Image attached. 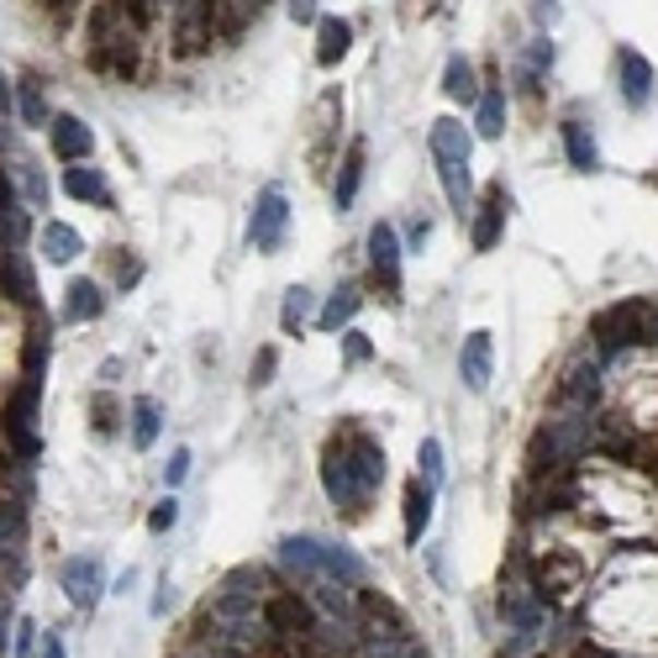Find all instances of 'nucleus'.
Instances as JSON below:
<instances>
[{
  "label": "nucleus",
  "instance_id": "obj_1",
  "mask_svg": "<svg viewBox=\"0 0 658 658\" xmlns=\"http://www.w3.org/2000/svg\"><path fill=\"white\" fill-rule=\"evenodd\" d=\"M380 484H385V443L369 427H354V421L337 427L327 438V448H322V490H327V501L343 516L359 522Z\"/></svg>",
  "mask_w": 658,
  "mask_h": 658
},
{
  "label": "nucleus",
  "instance_id": "obj_2",
  "mask_svg": "<svg viewBox=\"0 0 658 658\" xmlns=\"http://www.w3.org/2000/svg\"><path fill=\"white\" fill-rule=\"evenodd\" d=\"M143 37L148 22L137 11H127L121 0H91L85 11V63L100 80H137L143 69Z\"/></svg>",
  "mask_w": 658,
  "mask_h": 658
},
{
  "label": "nucleus",
  "instance_id": "obj_3",
  "mask_svg": "<svg viewBox=\"0 0 658 658\" xmlns=\"http://www.w3.org/2000/svg\"><path fill=\"white\" fill-rule=\"evenodd\" d=\"M37 400H43V374H22V385L11 390V400L0 406V443L11 448L16 464H37L43 458V438H37Z\"/></svg>",
  "mask_w": 658,
  "mask_h": 658
},
{
  "label": "nucleus",
  "instance_id": "obj_4",
  "mask_svg": "<svg viewBox=\"0 0 658 658\" xmlns=\"http://www.w3.org/2000/svg\"><path fill=\"white\" fill-rule=\"evenodd\" d=\"M590 438H596V421H590V411H579V406H564L553 421H542L538 438H533V458H542L548 453V475L553 469H569V464H579L585 458V448H590ZM538 469V475H542Z\"/></svg>",
  "mask_w": 658,
  "mask_h": 658
},
{
  "label": "nucleus",
  "instance_id": "obj_5",
  "mask_svg": "<svg viewBox=\"0 0 658 658\" xmlns=\"http://www.w3.org/2000/svg\"><path fill=\"white\" fill-rule=\"evenodd\" d=\"M590 337H596L600 354H622L627 343H643V337H648V306H643V300L606 306L596 322H590Z\"/></svg>",
  "mask_w": 658,
  "mask_h": 658
},
{
  "label": "nucleus",
  "instance_id": "obj_6",
  "mask_svg": "<svg viewBox=\"0 0 658 658\" xmlns=\"http://www.w3.org/2000/svg\"><path fill=\"white\" fill-rule=\"evenodd\" d=\"M285 232H290V201H285L279 184H270V190H259V201L248 211V242H253L259 253H279V248H285Z\"/></svg>",
  "mask_w": 658,
  "mask_h": 658
},
{
  "label": "nucleus",
  "instance_id": "obj_7",
  "mask_svg": "<svg viewBox=\"0 0 658 658\" xmlns=\"http://www.w3.org/2000/svg\"><path fill=\"white\" fill-rule=\"evenodd\" d=\"M400 259H406V248H400L395 222H374V227H369V270H374V290H380L390 306L400 300Z\"/></svg>",
  "mask_w": 658,
  "mask_h": 658
},
{
  "label": "nucleus",
  "instance_id": "obj_8",
  "mask_svg": "<svg viewBox=\"0 0 658 658\" xmlns=\"http://www.w3.org/2000/svg\"><path fill=\"white\" fill-rule=\"evenodd\" d=\"M59 585L69 606H80V611H91L95 600L106 596V564H100V553H80V559H69L59 569Z\"/></svg>",
  "mask_w": 658,
  "mask_h": 658
},
{
  "label": "nucleus",
  "instance_id": "obj_9",
  "mask_svg": "<svg viewBox=\"0 0 658 658\" xmlns=\"http://www.w3.org/2000/svg\"><path fill=\"white\" fill-rule=\"evenodd\" d=\"M48 148H53L59 164H85L95 153L91 121L74 117V111H53V121H48Z\"/></svg>",
  "mask_w": 658,
  "mask_h": 658
},
{
  "label": "nucleus",
  "instance_id": "obj_10",
  "mask_svg": "<svg viewBox=\"0 0 658 658\" xmlns=\"http://www.w3.org/2000/svg\"><path fill=\"white\" fill-rule=\"evenodd\" d=\"M506 211H511V195L506 184H484V195H479L475 206V232H469V242H475V253H490L495 242H501V232H506Z\"/></svg>",
  "mask_w": 658,
  "mask_h": 658
},
{
  "label": "nucleus",
  "instance_id": "obj_11",
  "mask_svg": "<svg viewBox=\"0 0 658 658\" xmlns=\"http://www.w3.org/2000/svg\"><path fill=\"white\" fill-rule=\"evenodd\" d=\"M490 374H495V337L490 332H469L464 337V348H458V380L484 395L490 390Z\"/></svg>",
  "mask_w": 658,
  "mask_h": 658
},
{
  "label": "nucleus",
  "instance_id": "obj_12",
  "mask_svg": "<svg viewBox=\"0 0 658 658\" xmlns=\"http://www.w3.org/2000/svg\"><path fill=\"white\" fill-rule=\"evenodd\" d=\"M63 195H69V201H80V206H95V211H111V206H117V195H111V180H106V169H91V158L63 169Z\"/></svg>",
  "mask_w": 658,
  "mask_h": 658
},
{
  "label": "nucleus",
  "instance_id": "obj_13",
  "mask_svg": "<svg viewBox=\"0 0 658 658\" xmlns=\"http://www.w3.org/2000/svg\"><path fill=\"white\" fill-rule=\"evenodd\" d=\"M617 85H622V100H627L632 111H643L654 100V63L643 59L637 48H622L617 53Z\"/></svg>",
  "mask_w": 658,
  "mask_h": 658
},
{
  "label": "nucleus",
  "instance_id": "obj_14",
  "mask_svg": "<svg viewBox=\"0 0 658 658\" xmlns=\"http://www.w3.org/2000/svg\"><path fill=\"white\" fill-rule=\"evenodd\" d=\"M11 95H16V117H22V127L48 132V121H53V106H48V80H43L37 69H27V74H16Z\"/></svg>",
  "mask_w": 658,
  "mask_h": 658
},
{
  "label": "nucleus",
  "instance_id": "obj_15",
  "mask_svg": "<svg viewBox=\"0 0 658 658\" xmlns=\"http://www.w3.org/2000/svg\"><path fill=\"white\" fill-rule=\"evenodd\" d=\"M501 617H506L516 632H533V637H538L542 600H533V585H522V579H501Z\"/></svg>",
  "mask_w": 658,
  "mask_h": 658
},
{
  "label": "nucleus",
  "instance_id": "obj_16",
  "mask_svg": "<svg viewBox=\"0 0 658 658\" xmlns=\"http://www.w3.org/2000/svg\"><path fill=\"white\" fill-rule=\"evenodd\" d=\"M432 501H438V484H427L421 475L406 479V495H400V516H406V542L417 548L421 533L432 527Z\"/></svg>",
  "mask_w": 658,
  "mask_h": 658
},
{
  "label": "nucleus",
  "instance_id": "obj_17",
  "mask_svg": "<svg viewBox=\"0 0 658 658\" xmlns=\"http://www.w3.org/2000/svg\"><path fill=\"white\" fill-rule=\"evenodd\" d=\"M427 153H432L438 164H443V158L469 164V153H475V132H469L458 117H438V121H432V132H427Z\"/></svg>",
  "mask_w": 658,
  "mask_h": 658
},
{
  "label": "nucleus",
  "instance_id": "obj_18",
  "mask_svg": "<svg viewBox=\"0 0 658 658\" xmlns=\"http://www.w3.org/2000/svg\"><path fill=\"white\" fill-rule=\"evenodd\" d=\"M100 316H106V290L95 279H69V290H63V322L85 327V322H100Z\"/></svg>",
  "mask_w": 658,
  "mask_h": 658
},
{
  "label": "nucleus",
  "instance_id": "obj_19",
  "mask_svg": "<svg viewBox=\"0 0 658 658\" xmlns=\"http://www.w3.org/2000/svg\"><path fill=\"white\" fill-rule=\"evenodd\" d=\"M559 400H564V406H579V411H596V400H600V363H590V359L569 363L564 385H559Z\"/></svg>",
  "mask_w": 658,
  "mask_h": 658
},
{
  "label": "nucleus",
  "instance_id": "obj_20",
  "mask_svg": "<svg viewBox=\"0 0 658 658\" xmlns=\"http://www.w3.org/2000/svg\"><path fill=\"white\" fill-rule=\"evenodd\" d=\"M348 48H354V22L316 16V63H322V69H337V63L348 59Z\"/></svg>",
  "mask_w": 658,
  "mask_h": 658
},
{
  "label": "nucleus",
  "instance_id": "obj_21",
  "mask_svg": "<svg viewBox=\"0 0 658 658\" xmlns=\"http://www.w3.org/2000/svg\"><path fill=\"white\" fill-rule=\"evenodd\" d=\"M37 248H43L48 264H74V259L85 253V238H80L69 222H53V216H48V222L37 227Z\"/></svg>",
  "mask_w": 658,
  "mask_h": 658
},
{
  "label": "nucleus",
  "instance_id": "obj_22",
  "mask_svg": "<svg viewBox=\"0 0 658 658\" xmlns=\"http://www.w3.org/2000/svg\"><path fill=\"white\" fill-rule=\"evenodd\" d=\"M363 164H369V148H363V143H348L343 164H337V180H332V206H337V211H348L354 201H359Z\"/></svg>",
  "mask_w": 658,
  "mask_h": 658
},
{
  "label": "nucleus",
  "instance_id": "obj_23",
  "mask_svg": "<svg viewBox=\"0 0 658 658\" xmlns=\"http://www.w3.org/2000/svg\"><path fill=\"white\" fill-rule=\"evenodd\" d=\"M359 306H363V290H359V285H337V290L327 296V306H322L311 322H316L322 332H343V327H354Z\"/></svg>",
  "mask_w": 658,
  "mask_h": 658
},
{
  "label": "nucleus",
  "instance_id": "obj_24",
  "mask_svg": "<svg viewBox=\"0 0 658 658\" xmlns=\"http://www.w3.org/2000/svg\"><path fill=\"white\" fill-rule=\"evenodd\" d=\"M475 132L484 143L506 137V85H484L475 100Z\"/></svg>",
  "mask_w": 658,
  "mask_h": 658
},
{
  "label": "nucleus",
  "instance_id": "obj_25",
  "mask_svg": "<svg viewBox=\"0 0 658 658\" xmlns=\"http://www.w3.org/2000/svg\"><path fill=\"white\" fill-rule=\"evenodd\" d=\"M564 153H569V169H579V175H596V169H600L596 132H590V127H585L579 117L564 121Z\"/></svg>",
  "mask_w": 658,
  "mask_h": 658
},
{
  "label": "nucleus",
  "instance_id": "obj_26",
  "mask_svg": "<svg viewBox=\"0 0 658 658\" xmlns=\"http://www.w3.org/2000/svg\"><path fill=\"white\" fill-rule=\"evenodd\" d=\"M548 69H553V43H548V32H542V37H533V43L522 48V59H516V85L527 95H538Z\"/></svg>",
  "mask_w": 658,
  "mask_h": 658
},
{
  "label": "nucleus",
  "instance_id": "obj_27",
  "mask_svg": "<svg viewBox=\"0 0 658 658\" xmlns=\"http://www.w3.org/2000/svg\"><path fill=\"white\" fill-rule=\"evenodd\" d=\"M438 180H443V195H448L453 216H469V211H475V175H469V164L443 158V164H438Z\"/></svg>",
  "mask_w": 658,
  "mask_h": 658
},
{
  "label": "nucleus",
  "instance_id": "obj_28",
  "mask_svg": "<svg viewBox=\"0 0 658 658\" xmlns=\"http://www.w3.org/2000/svg\"><path fill=\"white\" fill-rule=\"evenodd\" d=\"M85 411H91V432L95 438H117L121 421H127V406L117 400V390H91V400H85Z\"/></svg>",
  "mask_w": 658,
  "mask_h": 658
},
{
  "label": "nucleus",
  "instance_id": "obj_29",
  "mask_svg": "<svg viewBox=\"0 0 658 658\" xmlns=\"http://www.w3.org/2000/svg\"><path fill=\"white\" fill-rule=\"evenodd\" d=\"M127 421H132V448L137 453H148L153 443H158V432H164V411H158L153 395H137L132 411H127Z\"/></svg>",
  "mask_w": 658,
  "mask_h": 658
},
{
  "label": "nucleus",
  "instance_id": "obj_30",
  "mask_svg": "<svg viewBox=\"0 0 658 658\" xmlns=\"http://www.w3.org/2000/svg\"><path fill=\"white\" fill-rule=\"evenodd\" d=\"M443 95L458 100V106H475V100H479V74H475V63L464 59V53H453L448 69H443Z\"/></svg>",
  "mask_w": 658,
  "mask_h": 658
},
{
  "label": "nucleus",
  "instance_id": "obj_31",
  "mask_svg": "<svg viewBox=\"0 0 658 658\" xmlns=\"http://www.w3.org/2000/svg\"><path fill=\"white\" fill-rule=\"evenodd\" d=\"M311 316H316V296H311L306 285H290V290H285V306H279V327L296 337V332L306 327Z\"/></svg>",
  "mask_w": 658,
  "mask_h": 658
},
{
  "label": "nucleus",
  "instance_id": "obj_32",
  "mask_svg": "<svg viewBox=\"0 0 658 658\" xmlns=\"http://www.w3.org/2000/svg\"><path fill=\"white\" fill-rule=\"evenodd\" d=\"M11 180H16L22 206H27V211H48V180H43V169H37V164H27V158H22V164L11 169Z\"/></svg>",
  "mask_w": 658,
  "mask_h": 658
},
{
  "label": "nucleus",
  "instance_id": "obj_33",
  "mask_svg": "<svg viewBox=\"0 0 658 658\" xmlns=\"http://www.w3.org/2000/svg\"><path fill=\"white\" fill-rule=\"evenodd\" d=\"M0 296H11L16 306H32V270L16 259H0Z\"/></svg>",
  "mask_w": 658,
  "mask_h": 658
},
{
  "label": "nucleus",
  "instance_id": "obj_34",
  "mask_svg": "<svg viewBox=\"0 0 658 658\" xmlns=\"http://www.w3.org/2000/svg\"><path fill=\"white\" fill-rule=\"evenodd\" d=\"M417 475L427 479V484H443V443L438 438H421V448H417Z\"/></svg>",
  "mask_w": 658,
  "mask_h": 658
},
{
  "label": "nucleus",
  "instance_id": "obj_35",
  "mask_svg": "<svg viewBox=\"0 0 658 658\" xmlns=\"http://www.w3.org/2000/svg\"><path fill=\"white\" fill-rule=\"evenodd\" d=\"M175 522H180V501H175V495H164V501L148 511V533H153V538H164V533H175Z\"/></svg>",
  "mask_w": 658,
  "mask_h": 658
},
{
  "label": "nucleus",
  "instance_id": "obj_36",
  "mask_svg": "<svg viewBox=\"0 0 658 658\" xmlns=\"http://www.w3.org/2000/svg\"><path fill=\"white\" fill-rule=\"evenodd\" d=\"M274 369H279V348H270V343H264V348H259V354H253V369H248V380H253V390H264L274 380Z\"/></svg>",
  "mask_w": 658,
  "mask_h": 658
},
{
  "label": "nucleus",
  "instance_id": "obj_37",
  "mask_svg": "<svg viewBox=\"0 0 658 658\" xmlns=\"http://www.w3.org/2000/svg\"><path fill=\"white\" fill-rule=\"evenodd\" d=\"M343 359H348V363H369V359H374V343H369L363 332L343 327Z\"/></svg>",
  "mask_w": 658,
  "mask_h": 658
},
{
  "label": "nucleus",
  "instance_id": "obj_38",
  "mask_svg": "<svg viewBox=\"0 0 658 658\" xmlns=\"http://www.w3.org/2000/svg\"><path fill=\"white\" fill-rule=\"evenodd\" d=\"M37 643H43V637H37V622H32V617H22V622H16V637H11V654L32 658V654H37Z\"/></svg>",
  "mask_w": 658,
  "mask_h": 658
},
{
  "label": "nucleus",
  "instance_id": "obj_39",
  "mask_svg": "<svg viewBox=\"0 0 658 658\" xmlns=\"http://www.w3.org/2000/svg\"><path fill=\"white\" fill-rule=\"evenodd\" d=\"M143 279V259L132 253V248H121V259H117V290H132Z\"/></svg>",
  "mask_w": 658,
  "mask_h": 658
},
{
  "label": "nucleus",
  "instance_id": "obj_40",
  "mask_svg": "<svg viewBox=\"0 0 658 658\" xmlns=\"http://www.w3.org/2000/svg\"><path fill=\"white\" fill-rule=\"evenodd\" d=\"M184 479H190V448H175V453H169V464H164V484H169V490H180Z\"/></svg>",
  "mask_w": 658,
  "mask_h": 658
},
{
  "label": "nucleus",
  "instance_id": "obj_41",
  "mask_svg": "<svg viewBox=\"0 0 658 658\" xmlns=\"http://www.w3.org/2000/svg\"><path fill=\"white\" fill-rule=\"evenodd\" d=\"M527 16H533V22L548 32L553 22H559V0H527Z\"/></svg>",
  "mask_w": 658,
  "mask_h": 658
},
{
  "label": "nucleus",
  "instance_id": "obj_42",
  "mask_svg": "<svg viewBox=\"0 0 658 658\" xmlns=\"http://www.w3.org/2000/svg\"><path fill=\"white\" fill-rule=\"evenodd\" d=\"M427 238H432V222H427V216H417V222L406 227V242H400V248H421Z\"/></svg>",
  "mask_w": 658,
  "mask_h": 658
},
{
  "label": "nucleus",
  "instance_id": "obj_43",
  "mask_svg": "<svg viewBox=\"0 0 658 658\" xmlns=\"http://www.w3.org/2000/svg\"><path fill=\"white\" fill-rule=\"evenodd\" d=\"M37 658H69V648H63L59 632H43V643H37Z\"/></svg>",
  "mask_w": 658,
  "mask_h": 658
},
{
  "label": "nucleus",
  "instance_id": "obj_44",
  "mask_svg": "<svg viewBox=\"0 0 658 658\" xmlns=\"http://www.w3.org/2000/svg\"><path fill=\"white\" fill-rule=\"evenodd\" d=\"M169 606H175V585H169V574H164V579H158V596H153V617H164Z\"/></svg>",
  "mask_w": 658,
  "mask_h": 658
},
{
  "label": "nucleus",
  "instance_id": "obj_45",
  "mask_svg": "<svg viewBox=\"0 0 658 658\" xmlns=\"http://www.w3.org/2000/svg\"><path fill=\"white\" fill-rule=\"evenodd\" d=\"M11 654V617H5V600H0V658Z\"/></svg>",
  "mask_w": 658,
  "mask_h": 658
},
{
  "label": "nucleus",
  "instance_id": "obj_46",
  "mask_svg": "<svg viewBox=\"0 0 658 658\" xmlns=\"http://www.w3.org/2000/svg\"><path fill=\"white\" fill-rule=\"evenodd\" d=\"M290 16H296V22H316V5H311V0H290Z\"/></svg>",
  "mask_w": 658,
  "mask_h": 658
},
{
  "label": "nucleus",
  "instance_id": "obj_47",
  "mask_svg": "<svg viewBox=\"0 0 658 658\" xmlns=\"http://www.w3.org/2000/svg\"><path fill=\"white\" fill-rule=\"evenodd\" d=\"M11 111H16V100H11V85L0 80V127H5V117H11Z\"/></svg>",
  "mask_w": 658,
  "mask_h": 658
},
{
  "label": "nucleus",
  "instance_id": "obj_48",
  "mask_svg": "<svg viewBox=\"0 0 658 658\" xmlns=\"http://www.w3.org/2000/svg\"><path fill=\"white\" fill-rule=\"evenodd\" d=\"M117 374H121V359H106V363H100V380H106V385H117Z\"/></svg>",
  "mask_w": 658,
  "mask_h": 658
},
{
  "label": "nucleus",
  "instance_id": "obj_49",
  "mask_svg": "<svg viewBox=\"0 0 658 658\" xmlns=\"http://www.w3.org/2000/svg\"><path fill=\"white\" fill-rule=\"evenodd\" d=\"M43 5H53V11H80L85 0H43Z\"/></svg>",
  "mask_w": 658,
  "mask_h": 658
},
{
  "label": "nucleus",
  "instance_id": "obj_50",
  "mask_svg": "<svg viewBox=\"0 0 658 658\" xmlns=\"http://www.w3.org/2000/svg\"><path fill=\"white\" fill-rule=\"evenodd\" d=\"M242 11H259V5H264V0H238Z\"/></svg>",
  "mask_w": 658,
  "mask_h": 658
},
{
  "label": "nucleus",
  "instance_id": "obj_51",
  "mask_svg": "<svg viewBox=\"0 0 658 658\" xmlns=\"http://www.w3.org/2000/svg\"><path fill=\"white\" fill-rule=\"evenodd\" d=\"M195 658H201V654H195Z\"/></svg>",
  "mask_w": 658,
  "mask_h": 658
}]
</instances>
